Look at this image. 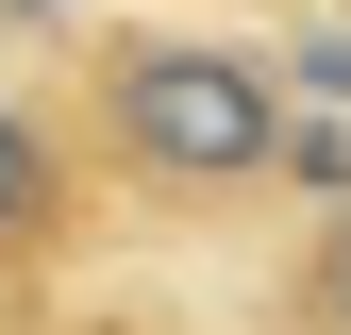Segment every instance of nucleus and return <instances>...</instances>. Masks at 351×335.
I'll return each mask as SVG.
<instances>
[{
  "label": "nucleus",
  "mask_w": 351,
  "mask_h": 335,
  "mask_svg": "<svg viewBox=\"0 0 351 335\" xmlns=\"http://www.w3.org/2000/svg\"><path fill=\"white\" fill-rule=\"evenodd\" d=\"M117 101V151L167 168V185H251V168H285V84L251 51H201V34H134V51L101 67Z\"/></svg>",
  "instance_id": "f257e3e1"
},
{
  "label": "nucleus",
  "mask_w": 351,
  "mask_h": 335,
  "mask_svg": "<svg viewBox=\"0 0 351 335\" xmlns=\"http://www.w3.org/2000/svg\"><path fill=\"white\" fill-rule=\"evenodd\" d=\"M51 201H67V168H51V135H34V117L0 101V251H17L34 218H51Z\"/></svg>",
  "instance_id": "f03ea898"
},
{
  "label": "nucleus",
  "mask_w": 351,
  "mask_h": 335,
  "mask_svg": "<svg viewBox=\"0 0 351 335\" xmlns=\"http://www.w3.org/2000/svg\"><path fill=\"white\" fill-rule=\"evenodd\" d=\"M301 84H335V101H351V34H318V51H301Z\"/></svg>",
  "instance_id": "7ed1b4c3"
},
{
  "label": "nucleus",
  "mask_w": 351,
  "mask_h": 335,
  "mask_svg": "<svg viewBox=\"0 0 351 335\" xmlns=\"http://www.w3.org/2000/svg\"><path fill=\"white\" fill-rule=\"evenodd\" d=\"M335 335H351V235H335Z\"/></svg>",
  "instance_id": "20e7f679"
},
{
  "label": "nucleus",
  "mask_w": 351,
  "mask_h": 335,
  "mask_svg": "<svg viewBox=\"0 0 351 335\" xmlns=\"http://www.w3.org/2000/svg\"><path fill=\"white\" fill-rule=\"evenodd\" d=\"M17 17H67V0H17Z\"/></svg>",
  "instance_id": "39448f33"
}]
</instances>
